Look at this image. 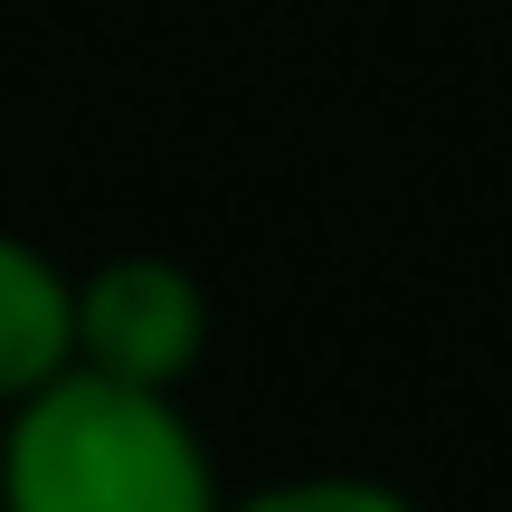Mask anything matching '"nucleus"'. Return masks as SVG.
Instances as JSON below:
<instances>
[{"label": "nucleus", "mask_w": 512, "mask_h": 512, "mask_svg": "<svg viewBox=\"0 0 512 512\" xmlns=\"http://www.w3.org/2000/svg\"><path fill=\"white\" fill-rule=\"evenodd\" d=\"M0 512H228V494L181 399L67 370L0 418Z\"/></svg>", "instance_id": "obj_1"}, {"label": "nucleus", "mask_w": 512, "mask_h": 512, "mask_svg": "<svg viewBox=\"0 0 512 512\" xmlns=\"http://www.w3.org/2000/svg\"><path fill=\"white\" fill-rule=\"evenodd\" d=\"M200 361H209V285L181 256L133 247L76 275V370L86 380L181 399Z\"/></svg>", "instance_id": "obj_2"}, {"label": "nucleus", "mask_w": 512, "mask_h": 512, "mask_svg": "<svg viewBox=\"0 0 512 512\" xmlns=\"http://www.w3.org/2000/svg\"><path fill=\"white\" fill-rule=\"evenodd\" d=\"M76 370V275L38 238L0 228V418Z\"/></svg>", "instance_id": "obj_3"}, {"label": "nucleus", "mask_w": 512, "mask_h": 512, "mask_svg": "<svg viewBox=\"0 0 512 512\" xmlns=\"http://www.w3.org/2000/svg\"><path fill=\"white\" fill-rule=\"evenodd\" d=\"M228 512H418L399 484L380 475H285V484H256Z\"/></svg>", "instance_id": "obj_4"}]
</instances>
